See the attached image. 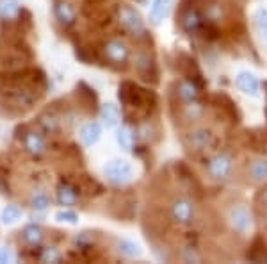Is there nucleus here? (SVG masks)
Masks as SVG:
<instances>
[{
    "mask_svg": "<svg viewBox=\"0 0 267 264\" xmlns=\"http://www.w3.org/2000/svg\"><path fill=\"white\" fill-rule=\"evenodd\" d=\"M118 99L121 102L123 120L130 125H139L153 118L159 107V97L153 89L142 88L134 81H121L118 86Z\"/></svg>",
    "mask_w": 267,
    "mask_h": 264,
    "instance_id": "f257e3e1",
    "label": "nucleus"
},
{
    "mask_svg": "<svg viewBox=\"0 0 267 264\" xmlns=\"http://www.w3.org/2000/svg\"><path fill=\"white\" fill-rule=\"evenodd\" d=\"M182 143L187 152L194 154V156H209V154L216 152L217 148H221L219 134L214 127L203 122L186 127L182 134Z\"/></svg>",
    "mask_w": 267,
    "mask_h": 264,
    "instance_id": "f03ea898",
    "label": "nucleus"
},
{
    "mask_svg": "<svg viewBox=\"0 0 267 264\" xmlns=\"http://www.w3.org/2000/svg\"><path fill=\"white\" fill-rule=\"evenodd\" d=\"M148 41H152V37L137 41V50L134 52V68L141 81L155 86L159 84V66H157L155 54Z\"/></svg>",
    "mask_w": 267,
    "mask_h": 264,
    "instance_id": "7ed1b4c3",
    "label": "nucleus"
},
{
    "mask_svg": "<svg viewBox=\"0 0 267 264\" xmlns=\"http://www.w3.org/2000/svg\"><path fill=\"white\" fill-rule=\"evenodd\" d=\"M205 173L214 182H224L232 177L235 166V156L228 148H217L205 159Z\"/></svg>",
    "mask_w": 267,
    "mask_h": 264,
    "instance_id": "20e7f679",
    "label": "nucleus"
},
{
    "mask_svg": "<svg viewBox=\"0 0 267 264\" xmlns=\"http://www.w3.org/2000/svg\"><path fill=\"white\" fill-rule=\"evenodd\" d=\"M114 16H116V22L119 24V27H121L125 32H129L135 41H141V40L150 37L141 13H139L135 7L130 6V4H125V2L116 4Z\"/></svg>",
    "mask_w": 267,
    "mask_h": 264,
    "instance_id": "39448f33",
    "label": "nucleus"
},
{
    "mask_svg": "<svg viewBox=\"0 0 267 264\" xmlns=\"http://www.w3.org/2000/svg\"><path fill=\"white\" fill-rule=\"evenodd\" d=\"M176 24H178L180 31L187 34V36L200 34L203 25L207 24L200 4H196L194 0H191V2L182 0L178 6V13H176Z\"/></svg>",
    "mask_w": 267,
    "mask_h": 264,
    "instance_id": "423d86ee",
    "label": "nucleus"
},
{
    "mask_svg": "<svg viewBox=\"0 0 267 264\" xmlns=\"http://www.w3.org/2000/svg\"><path fill=\"white\" fill-rule=\"evenodd\" d=\"M169 220L178 227H191L196 221L198 207L189 195H175L169 202Z\"/></svg>",
    "mask_w": 267,
    "mask_h": 264,
    "instance_id": "0eeeda50",
    "label": "nucleus"
},
{
    "mask_svg": "<svg viewBox=\"0 0 267 264\" xmlns=\"http://www.w3.org/2000/svg\"><path fill=\"white\" fill-rule=\"evenodd\" d=\"M101 55L107 61V65H111L116 70H125L129 66V61L132 58V52L130 47L125 40L121 37H109L101 43L100 47Z\"/></svg>",
    "mask_w": 267,
    "mask_h": 264,
    "instance_id": "6e6552de",
    "label": "nucleus"
},
{
    "mask_svg": "<svg viewBox=\"0 0 267 264\" xmlns=\"http://www.w3.org/2000/svg\"><path fill=\"white\" fill-rule=\"evenodd\" d=\"M176 107V118L182 122L183 127L194 125V123H201L209 115V107L203 100L194 102H175Z\"/></svg>",
    "mask_w": 267,
    "mask_h": 264,
    "instance_id": "1a4fd4ad",
    "label": "nucleus"
},
{
    "mask_svg": "<svg viewBox=\"0 0 267 264\" xmlns=\"http://www.w3.org/2000/svg\"><path fill=\"white\" fill-rule=\"evenodd\" d=\"M45 132L37 127V129H31L29 125H20L16 129V139L24 143V148L27 150L31 156L39 157L47 150V139H45Z\"/></svg>",
    "mask_w": 267,
    "mask_h": 264,
    "instance_id": "9d476101",
    "label": "nucleus"
},
{
    "mask_svg": "<svg viewBox=\"0 0 267 264\" xmlns=\"http://www.w3.org/2000/svg\"><path fill=\"white\" fill-rule=\"evenodd\" d=\"M227 223L239 236H244L253 227V214L244 203H232L227 211Z\"/></svg>",
    "mask_w": 267,
    "mask_h": 264,
    "instance_id": "9b49d317",
    "label": "nucleus"
},
{
    "mask_svg": "<svg viewBox=\"0 0 267 264\" xmlns=\"http://www.w3.org/2000/svg\"><path fill=\"white\" fill-rule=\"evenodd\" d=\"M75 105L78 107V111L84 112L86 116H95L96 112H100L98 107V95H96L95 88H91L89 84H86L84 81H80L75 88Z\"/></svg>",
    "mask_w": 267,
    "mask_h": 264,
    "instance_id": "f8f14e48",
    "label": "nucleus"
},
{
    "mask_svg": "<svg viewBox=\"0 0 267 264\" xmlns=\"http://www.w3.org/2000/svg\"><path fill=\"white\" fill-rule=\"evenodd\" d=\"M104 173L109 182L116 184V186H123V184L132 180L134 168L127 159H112L104 166Z\"/></svg>",
    "mask_w": 267,
    "mask_h": 264,
    "instance_id": "ddd939ff",
    "label": "nucleus"
},
{
    "mask_svg": "<svg viewBox=\"0 0 267 264\" xmlns=\"http://www.w3.org/2000/svg\"><path fill=\"white\" fill-rule=\"evenodd\" d=\"M210 105L216 109L217 112L221 115V118L228 120L232 125H237L240 122V111L237 109V104L227 93H216V95L210 97Z\"/></svg>",
    "mask_w": 267,
    "mask_h": 264,
    "instance_id": "4468645a",
    "label": "nucleus"
},
{
    "mask_svg": "<svg viewBox=\"0 0 267 264\" xmlns=\"http://www.w3.org/2000/svg\"><path fill=\"white\" fill-rule=\"evenodd\" d=\"M203 89L191 79L183 77L180 81H175L173 84V95H175L176 102H194L201 100Z\"/></svg>",
    "mask_w": 267,
    "mask_h": 264,
    "instance_id": "2eb2a0df",
    "label": "nucleus"
},
{
    "mask_svg": "<svg viewBox=\"0 0 267 264\" xmlns=\"http://www.w3.org/2000/svg\"><path fill=\"white\" fill-rule=\"evenodd\" d=\"M54 14L55 20L65 29L75 25V22H77V7H75L73 0H54Z\"/></svg>",
    "mask_w": 267,
    "mask_h": 264,
    "instance_id": "dca6fc26",
    "label": "nucleus"
},
{
    "mask_svg": "<svg viewBox=\"0 0 267 264\" xmlns=\"http://www.w3.org/2000/svg\"><path fill=\"white\" fill-rule=\"evenodd\" d=\"M75 186L78 187L80 195H86V197H100V195L105 193V186L101 182L95 179V177L88 175V173H77L73 179Z\"/></svg>",
    "mask_w": 267,
    "mask_h": 264,
    "instance_id": "f3484780",
    "label": "nucleus"
},
{
    "mask_svg": "<svg viewBox=\"0 0 267 264\" xmlns=\"http://www.w3.org/2000/svg\"><path fill=\"white\" fill-rule=\"evenodd\" d=\"M78 197H80V191L75 186L73 180L63 177L61 182L55 186V198H57V202L61 205H73V203H77Z\"/></svg>",
    "mask_w": 267,
    "mask_h": 264,
    "instance_id": "a211bd4d",
    "label": "nucleus"
},
{
    "mask_svg": "<svg viewBox=\"0 0 267 264\" xmlns=\"http://www.w3.org/2000/svg\"><path fill=\"white\" fill-rule=\"evenodd\" d=\"M246 177L255 184L267 182V157L258 156L246 163Z\"/></svg>",
    "mask_w": 267,
    "mask_h": 264,
    "instance_id": "6ab92c4d",
    "label": "nucleus"
},
{
    "mask_svg": "<svg viewBox=\"0 0 267 264\" xmlns=\"http://www.w3.org/2000/svg\"><path fill=\"white\" fill-rule=\"evenodd\" d=\"M235 86L242 93L251 97H257L258 91H260V82H258V79L255 77L253 73H250V71H240L235 77Z\"/></svg>",
    "mask_w": 267,
    "mask_h": 264,
    "instance_id": "aec40b11",
    "label": "nucleus"
},
{
    "mask_svg": "<svg viewBox=\"0 0 267 264\" xmlns=\"http://www.w3.org/2000/svg\"><path fill=\"white\" fill-rule=\"evenodd\" d=\"M200 7L207 22L217 24L224 18V4L221 0H205L203 4H200Z\"/></svg>",
    "mask_w": 267,
    "mask_h": 264,
    "instance_id": "412c9836",
    "label": "nucleus"
},
{
    "mask_svg": "<svg viewBox=\"0 0 267 264\" xmlns=\"http://www.w3.org/2000/svg\"><path fill=\"white\" fill-rule=\"evenodd\" d=\"M121 116L123 115L121 111H119V107L116 104H112V102H107V104H104L100 107V118L107 129L118 125V123L121 122Z\"/></svg>",
    "mask_w": 267,
    "mask_h": 264,
    "instance_id": "4be33fe9",
    "label": "nucleus"
},
{
    "mask_svg": "<svg viewBox=\"0 0 267 264\" xmlns=\"http://www.w3.org/2000/svg\"><path fill=\"white\" fill-rule=\"evenodd\" d=\"M116 139H118V145L121 146L125 152H130V150L135 146V139H137V134H135L134 125L130 123H123L118 129V134H116Z\"/></svg>",
    "mask_w": 267,
    "mask_h": 264,
    "instance_id": "5701e85b",
    "label": "nucleus"
},
{
    "mask_svg": "<svg viewBox=\"0 0 267 264\" xmlns=\"http://www.w3.org/2000/svg\"><path fill=\"white\" fill-rule=\"evenodd\" d=\"M101 138V125L98 122H88L80 127V139L86 146H93Z\"/></svg>",
    "mask_w": 267,
    "mask_h": 264,
    "instance_id": "b1692460",
    "label": "nucleus"
},
{
    "mask_svg": "<svg viewBox=\"0 0 267 264\" xmlns=\"http://www.w3.org/2000/svg\"><path fill=\"white\" fill-rule=\"evenodd\" d=\"M171 6H173V0H153L152 9H150V22H152L153 25H159L169 14Z\"/></svg>",
    "mask_w": 267,
    "mask_h": 264,
    "instance_id": "393cba45",
    "label": "nucleus"
},
{
    "mask_svg": "<svg viewBox=\"0 0 267 264\" xmlns=\"http://www.w3.org/2000/svg\"><path fill=\"white\" fill-rule=\"evenodd\" d=\"M248 261L253 262H267V247L265 241L262 236H257L253 241H251V247L248 250Z\"/></svg>",
    "mask_w": 267,
    "mask_h": 264,
    "instance_id": "a878e982",
    "label": "nucleus"
},
{
    "mask_svg": "<svg viewBox=\"0 0 267 264\" xmlns=\"http://www.w3.org/2000/svg\"><path fill=\"white\" fill-rule=\"evenodd\" d=\"M22 239H24L27 244H31V247H39L45 239V231L41 229V225L31 223V225H27V227H24V231H22Z\"/></svg>",
    "mask_w": 267,
    "mask_h": 264,
    "instance_id": "bb28decb",
    "label": "nucleus"
},
{
    "mask_svg": "<svg viewBox=\"0 0 267 264\" xmlns=\"http://www.w3.org/2000/svg\"><path fill=\"white\" fill-rule=\"evenodd\" d=\"M251 20H253V25L258 34L267 40V7H257L251 14Z\"/></svg>",
    "mask_w": 267,
    "mask_h": 264,
    "instance_id": "cd10ccee",
    "label": "nucleus"
},
{
    "mask_svg": "<svg viewBox=\"0 0 267 264\" xmlns=\"http://www.w3.org/2000/svg\"><path fill=\"white\" fill-rule=\"evenodd\" d=\"M20 11V2L18 0H0V18L2 20H11Z\"/></svg>",
    "mask_w": 267,
    "mask_h": 264,
    "instance_id": "c85d7f7f",
    "label": "nucleus"
},
{
    "mask_svg": "<svg viewBox=\"0 0 267 264\" xmlns=\"http://www.w3.org/2000/svg\"><path fill=\"white\" fill-rule=\"evenodd\" d=\"M20 218H22V209L18 205H14V203L6 205L2 209V213H0V220H2V223H14V221L20 220Z\"/></svg>",
    "mask_w": 267,
    "mask_h": 264,
    "instance_id": "c756f323",
    "label": "nucleus"
},
{
    "mask_svg": "<svg viewBox=\"0 0 267 264\" xmlns=\"http://www.w3.org/2000/svg\"><path fill=\"white\" fill-rule=\"evenodd\" d=\"M52 203V198L48 197V193H45V191H36V193H32L31 197V207L36 211H45L48 209V205Z\"/></svg>",
    "mask_w": 267,
    "mask_h": 264,
    "instance_id": "7c9ffc66",
    "label": "nucleus"
},
{
    "mask_svg": "<svg viewBox=\"0 0 267 264\" xmlns=\"http://www.w3.org/2000/svg\"><path fill=\"white\" fill-rule=\"evenodd\" d=\"M119 252H121L123 255H127V257H139V255L142 254L141 247H139L137 243H134V241H129V239H121L118 244Z\"/></svg>",
    "mask_w": 267,
    "mask_h": 264,
    "instance_id": "2f4dec72",
    "label": "nucleus"
},
{
    "mask_svg": "<svg viewBox=\"0 0 267 264\" xmlns=\"http://www.w3.org/2000/svg\"><path fill=\"white\" fill-rule=\"evenodd\" d=\"M255 211L258 216H267V184L255 195Z\"/></svg>",
    "mask_w": 267,
    "mask_h": 264,
    "instance_id": "473e14b6",
    "label": "nucleus"
},
{
    "mask_svg": "<svg viewBox=\"0 0 267 264\" xmlns=\"http://www.w3.org/2000/svg\"><path fill=\"white\" fill-rule=\"evenodd\" d=\"M180 257H182L183 262H200L201 261V255L198 254V248L194 247L193 243L186 244V247L182 248V254H180Z\"/></svg>",
    "mask_w": 267,
    "mask_h": 264,
    "instance_id": "72a5a7b5",
    "label": "nucleus"
},
{
    "mask_svg": "<svg viewBox=\"0 0 267 264\" xmlns=\"http://www.w3.org/2000/svg\"><path fill=\"white\" fill-rule=\"evenodd\" d=\"M61 259H63L61 252L55 247H45L41 250V261L43 262H61Z\"/></svg>",
    "mask_w": 267,
    "mask_h": 264,
    "instance_id": "f704fd0d",
    "label": "nucleus"
},
{
    "mask_svg": "<svg viewBox=\"0 0 267 264\" xmlns=\"http://www.w3.org/2000/svg\"><path fill=\"white\" fill-rule=\"evenodd\" d=\"M0 195H11L9 186V168L0 163Z\"/></svg>",
    "mask_w": 267,
    "mask_h": 264,
    "instance_id": "c9c22d12",
    "label": "nucleus"
},
{
    "mask_svg": "<svg viewBox=\"0 0 267 264\" xmlns=\"http://www.w3.org/2000/svg\"><path fill=\"white\" fill-rule=\"evenodd\" d=\"M18 24L22 25V29L24 31H31L32 29V14L29 9H25V7H20V11H18Z\"/></svg>",
    "mask_w": 267,
    "mask_h": 264,
    "instance_id": "e433bc0d",
    "label": "nucleus"
},
{
    "mask_svg": "<svg viewBox=\"0 0 267 264\" xmlns=\"http://www.w3.org/2000/svg\"><path fill=\"white\" fill-rule=\"evenodd\" d=\"M55 220L61 221V223L75 225L78 221V216H77V213H75V211L65 209V211H59V213H55Z\"/></svg>",
    "mask_w": 267,
    "mask_h": 264,
    "instance_id": "4c0bfd02",
    "label": "nucleus"
},
{
    "mask_svg": "<svg viewBox=\"0 0 267 264\" xmlns=\"http://www.w3.org/2000/svg\"><path fill=\"white\" fill-rule=\"evenodd\" d=\"M9 261H11V254H9V250H7V248H4V247H0V264L9 262Z\"/></svg>",
    "mask_w": 267,
    "mask_h": 264,
    "instance_id": "58836bf2",
    "label": "nucleus"
},
{
    "mask_svg": "<svg viewBox=\"0 0 267 264\" xmlns=\"http://www.w3.org/2000/svg\"><path fill=\"white\" fill-rule=\"evenodd\" d=\"M139 4H146V2H150V0H137Z\"/></svg>",
    "mask_w": 267,
    "mask_h": 264,
    "instance_id": "ea45409f",
    "label": "nucleus"
}]
</instances>
